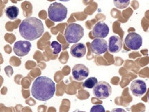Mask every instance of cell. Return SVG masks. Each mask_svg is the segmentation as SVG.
<instances>
[{
    "instance_id": "cell-1",
    "label": "cell",
    "mask_w": 149,
    "mask_h": 112,
    "mask_svg": "<svg viewBox=\"0 0 149 112\" xmlns=\"http://www.w3.org/2000/svg\"><path fill=\"white\" fill-rule=\"evenodd\" d=\"M55 84L46 76H40L33 82L31 92L33 98L40 101H47L55 93Z\"/></svg>"
},
{
    "instance_id": "cell-2",
    "label": "cell",
    "mask_w": 149,
    "mask_h": 112,
    "mask_svg": "<svg viewBox=\"0 0 149 112\" xmlns=\"http://www.w3.org/2000/svg\"><path fill=\"white\" fill-rule=\"evenodd\" d=\"M19 31L24 39L35 40L42 37L44 32V27L40 19L30 17L24 19L19 27Z\"/></svg>"
},
{
    "instance_id": "cell-3",
    "label": "cell",
    "mask_w": 149,
    "mask_h": 112,
    "mask_svg": "<svg viewBox=\"0 0 149 112\" xmlns=\"http://www.w3.org/2000/svg\"><path fill=\"white\" fill-rule=\"evenodd\" d=\"M84 35V30L79 24L72 23L67 26L64 31V37L66 42L69 44H76L81 40Z\"/></svg>"
},
{
    "instance_id": "cell-4",
    "label": "cell",
    "mask_w": 149,
    "mask_h": 112,
    "mask_svg": "<svg viewBox=\"0 0 149 112\" xmlns=\"http://www.w3.org/2000/svg\"><path fill=\"white\" fill-rule=\"evenodd\" d=\"M68 14V9L65 6L59 2H54L48 9V18L54 22L64 21Z\"/></svg>"
},
{
    "instance_id": "cell-5",
    "label": "cell",
    "mask_w": 149,
    "mask_h": 112,
    "mask_svg": "<svg viewBox=\"0 0 149 112\" xmlns=\"http://www.w3.org/2000/svg\"><path fill=\"white\" fill-rule=\"evenodd\" d=\"M93 93L95 97L101 100L108 98L112 93L111 86L105 81L98 82L93 89Z\"/></svg>"
},
{
    "instance_id": "cell-6",
    "label": "cell",
    "mask_w": 149,
    "mask_h": 112,
    "mask_svg": "<svg viewBox=\"0 0 149 112\" xmlns=\"http://www.w3.org/2000/svg\"><path fill=\"white\" fill-rule=\"evenodd\" d=\"M124 44L128 49L137 51L142 45V37L138 33L131 32L128 33L124 40Z\"/></svg>"
},
{
    "instance_id": "cell-7",
    "label": "cell",
    "mask_w": 149,
    "mask_h": 112,
    "mask_svg": "<svg viewBox=\"0 0 149 112\" xmlns=\"http://www.w3.org/2000/svg\"><path fill=\"white\" fill-rule=\"evenodd\" d=\"M72 78L76 81H82L89 76V69L83 64H77L72 69Z\"/></svg>"
},
{
    "instance_id": "cell-8",
    "label": "cell",
    "mask_w": 149,
    "mask_h": 112,
    "mask_svg": "<svg viewBox=\"0 0 149 112\" xmlns=\"http://www.w3.org/2000/svg\"><path fill=\"white\" fill-rule=\"evenodd\" d=\"M31 43L27 40L17 41L14 44L13 51L19 57H24L29 53L31 48Z\"/></svg>"
},
{
    "instance_id": "cell-9",
    "label": "cell",
    "mask_w": 149,
    "mask_h": 112,
    "mask_svg": "<svg viewBox=\"0 0 149 112\" xmlns=\"http://www.w3.org/2000/svg\"><path fill=\"white\" fill-rule=\"evenodd\" d=\"M91 50L96 55H102L108 51V43L102 38H95L91 43Z\"/></svg>"
},
{
    "instance_id": "cell-10",
    "label": "cell",
    "mask_w": 149,
    "mask_h": 112,
    "mask_svg": "<svg viewBox=\"0 0 149 112\" xmlns=\"http://www.w3.org/2000/svg\"><path fill=\"white\" fill-rule=\"evenodd\" d=\"M146 84L142 80H135L130 84V91L134 96L141 97L146 92Z\"/></svg>"
},
{
    "instance_id": "cell-11",
    "label": "cell",
    "mask_w": 149,
    "mask_h": 112,
    "mask_svg": "<svg viewBox=\"0 0 149 112\" xmlns=\"http://www.w3.org/2000/svg\"><path fill=\"white\" fill-rule=\"evenodd\" d=\"M109 33V28L107 24L99 22L93 27L91 34L95 38L104 39L108 36Z\"/></svg>"
},
{
    "instance_id": "cell-12",
    "label": "cell",
    "mask_w": 149,
    "mask_h": 112,
    "mask_svg": "<svg viewBox=\"0 0 149 112\" xmlns=\"http://www.w3.org/2000/svg\"><path fill=\"white\" fill-rule=\"evenodd\" d=\"M123 42L122 38L118 35H113L109 38L108 44V50L111 53H119L122 50Z\"/></svg>"
},
{
    "instance_id": "cell-13",
    "label": "cell",
    "mask_w": 149,
    "mask_h": 112,
    "mask_svg": "<svg viewBox=\"0 0 149 112\" xmlns=\"http://www.w3.org/2000/svg\"><path fill=\"white\" fill-rule=\"evenodd\" d=\"M86 53V47L82 43H76L70 47V54L76 58H81Z\"/></svg>"
},
{
    "instance_id": "cell-14",
    "label": "cell",
    "mask_w": 149,
    "mask_h": 112,
    "mask_svg": "<svg viewBox=\"0 0 149 112\" xmlns=\"http://www.w3.org/2000/svg\"><path fill=\"white\" fill-rule=\"evenodd\" d=\"M19 13V8L15 6H10L7 7L5 10V14L8 18L11 20H14L17 19Z\"/></svg>"
},
{
    "instance_id": "cell-15",
    "label": "cell",
    "mask_w": 149,
    "mask_h": 112,
    "mask_svg": "<svg viewBox=\"0 0 149 112\" xmlns=\"http://www.w3.org/2000/svg\"><path fill=\"white\" fill-rule=\"evenodd\" d=\"M98 83V80L95 77H91L87 78L83 84V87L87 89H93Z\"/></svg>"
},
{
    "instance_id": "cell-16",
    "label": "cell",
    "mask_w": 149,
    "mask_h": 112,
    "mask_svg": "<svg viewBox=\"0 0 149 112\" xmlns=\"http://www.w3.org/2000/svg\"><path fill=\"white\" fill-rule=\"evenodd\" d=\"M114 5L119 9H124L129 6L130 0H113Z\"/></svg>"
},
{
    "instance_id": "cell-17",
    "label": "cell",
    "mask_w": 149,
    "mask_h": 112,
    "mask_svg": "<svg viewBox=\"0 0 149 112\" xmlns=\"http://www.w3.org/2000/svg\"><path fill=\"white\" fill-rule=\"evenodd\" d=\"M51 48L53 51V53L55 55L59 53L61 51V45L57 41H53L51 42Z\"/></svg>"
},
{
    "instance_id": "cell-18",
    "label": "cell",
    "mask_w": 149,
    "mask_h": 112,
    "mask_svg": "<svg viewBox=\"0 0 149 112\" xmlns=\"http://www.w3.org/2000/svg\"><path fill=\"white\" fill-rule=\"evenodd\" d=\"M90 112H106L105 109L101 104H97L91 107Z\"/></svg>"
},
{
    "instance_id": "cell-19",
    "label": "cell",
    "mask_w": 149,
    "mask_h": 112,
    "mask_svg": "<svg viewBox=\"0 0 149 112\" xmlns=\"http://www.w3.org/2000/svg\"><path fill=\"white\" fill-rule=\"evenodd\" d=\"M111 112H126V110L122 109V108H115Z\"/></svg>"
},
{
    "instance_id": "cell-20",
    "label": "cell",
    "mask_w": 149,
    "mask_h": 112,
    "mask_svg": "<svg viewBox=\"0 0 149 112\" xmlns=\"http://www.w3.org/2000/svg\"><path fill=\"white\" fill-rule=\"evenodd\" d=\"M73 112H86V111H80V110H78V109H76L74 110Z\"/></svg>"
},
{
    "instance_id": "cell-21",
    "label": "cell",
    "mask_w": 149,
    "mask_h": 112,
    "mask_svg": "<svg viewBox=\"0 0 149 112\" xmlns=\"http://www.w3.org/2000/svg\"><path fill=\"white\" fill-rule=\"evenodd\" d=\"M59 1H64V2H67V1H69L70 0H59Z\"/></svg>"
},
{
    "instance_id": "cell-22",
    "label": "cell",
    "mask_w": 149,
    "mask_h": 112,
    "mask_svg": "<svg viewBox=\"0 0 149 112\" xmlns=\"http://www.w3.org/2000/svg\"><path fill=\"white\" fill-rule=\"evenodd\" d=\"M148 100H149V94H148Z\"/></svg>"
}]
</instances>
